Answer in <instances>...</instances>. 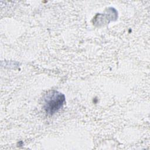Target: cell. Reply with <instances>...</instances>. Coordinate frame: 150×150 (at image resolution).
<instances>
[{
	"instance_id": "1",
	"label": "cell",
	"mask_w": 150,
	"mask_h": 150,
	"mask_svg": "<svg viewBox=\"0 0 150 150\" xmlns=\"http://www.w3.org/2000/svg\"><path fill=\"white\" fill-rule=\"evenodd\" d=\"M64 101L63 94L57 91H52L45 98L44 107L46 112L53 115L63 106Z\"/></svg>"
}]
</instances>
